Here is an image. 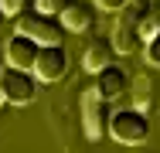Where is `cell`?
Wrapping results in <instances>:
<instances>
[{"label": "cell", "instance_id": "cell-14", "mask_svg": "<svg viewBox=\"0 0 160 153\" xmlns=\"http://www.w3.org/2000/svg\"><path fill=\"white\" fill-rule=\"evenodd\" d=\"M0 7L14 17V14H21V10H24V0H0Z\"/></svg>", "mask_w": 160, "mask_h": 153}, {"label": "cell", "instance_id": "cell-6", "mask_svg": "<svg viewBox=\"0 0 160 153\" xmlns=\"http://www.w3.org/2000/svg\"><path fill=\"white\" fill-rule=\"evenodd\" d=\"M65 72H68V55H65L62 44H41L38 61H34V75L48 85V82H58Z\"/></svg>", "mask_w": 160, "mask_h": 153}, {"label": "cell", "instance_id": "cell-13", "mask_svg": "<svg viewBox=\"0 0 160 153\" xmlns=\"http://www.w3.org/2000/svg\"><path fill=\"white\" fill-rule=\"evenodd\" d=\"M65 3H68V0H34V7L44 10V14H62Z\"/></svg>", "mask_w": 160, "mask_h": 153}, {"label": "cell", "instance_id": "cell-4", "mask_svg": "<svg viewBox=\"0 0 160 153\" xmlns=\"http://www.w3.org/2000/svg\"><path fill=\"white\" fill-rule=\"evenodd\" d=\"M109 136L123 146H140L147 143L150 136V119H147V109H119L112 112V122H109Z\"/></svg>", "mask_w": 160, "mask_h": 153}, {"label": "cell", "instance_id": "cell-3", "mask_svg": "<svg viewBox=\"0 0 160 153\" xmlns=\"http://www.w3.org/2000/svg\"><path fill=\"white\" fill-rule=\"evenodd\" d=\"M109 122H112V109H109V99L92 85V89L82 92V129H85V140L99 143L102 136H109Z\"/></svg>", "mask_w": 160, "mask_h": 153}, {"label": "cell", "instance_id": "cell-7", "mask_svg": "<svg viewBox=\"0 0 160 153\" xmlns=\"http://www.w3.org/2000/svg\"><path fill=\"white\" fill-rule=\"evenodd\" d=\"M38 51H41V41H34L31 34H14L10 41H7V48H3V55H7V65H17V68H31L34 72V61H38Z\"/></svg>", "mask_w": 160, "mask_h": 153}, {"label": "cell", "instance_id": "cell-17", "mask_svg": "<svg viewBox=\"0 0 160 153\" xmlns=\"http://www.w3.org/2000/svg\"><path fill=\"white\" fill-rule=\"evenodd\" d=\"M3 17H7V10H3V7H0V24H3Z\"/></svg>", "mask_w": 160, "mask_h": 153}, {"label": "cell", "instance_id": "cell-1", "mask_svg": "<svg viewBox=\"0 0 160 153\" xmlns=\"http://www.w3.org/2000/svg\"><path fill=\"white\" fill-rule=\"evenodd\" d=\"M14 27L21 31V34H31L34 41H41V44H62L68 27L62 24V17L58 14H44V10H21V14H14Z\"/></svg>", "mask_w": 160, "mask_h": 153}, {"label": "cell", "instance_id": "cell-2", "mask_svg": "<svg viewBox=\"0 0 160 153\" xmlns=\"http://www.w3.org/2000/svg\"><path fill=\"white\" fill-rule=\"evenodd\" d=\"M143 14H147L143 3H129L126 0L119 7V21H116V31H112V44H116L119 55H133V51H140L147 44V37H143Z\"/></svg>", "mask_w": 160, "mask_h": 153}, {"label": "cell", "instance_id": "cell-5", "mask_svg": "<svg viewBox=\"0 0 160 153\" xmlns=\"http://www.w3.org/2000/svg\"><path fill=\"white\" fill-rule=\"evenodd\" d=\"M0 82H3V92H7V102L10 106H28V102H34L38 85H41V78L34 75L31 68H17V65H7L3 75H0Z\"/></svg>", "mask_w": 160, "mask_h": 153}, {"label": "cell", "instance_id": "cell-10", "mask_svg": "<svg viewBox=\"0 0 160 153\" xmlns=\"http://www.w3.org/2000/svg\"><path fill=\"white\" fill-rule=\"evenodd\" d=\"M96 89L112 102V99H119L123 92H126V72L119 68V65H106L102 72H96Z\"/></svg>", "mask_w": 160, "mask_h": 153}, {"label": "cell", "instance_id": "cell-12", "mask_svg": "<svg viewBox=\"0 0 160 153\" xmlns=\"http://www.w3.org/2000/svg\"><path fill=\"white\" fill-rule=\"evenodd\" d=\"M143 51H147V61H150V65H160V31L143 44Z\"/></svg>", "mask_w": 160, "mask_h": 153}, {"label": "cell", "instance_id": "cell-8", "mask_svg": "<svg viewBox=\"0 0 160 153\" xmlns=\"http://www.w3.org/2000/svg\"><path fill=\"white\" fill-rule=\"evenodd\" d=\"M58 17H62V24L72 34H85L96 24V3H89V0H68Z\"/></svg>", "mask_w": 160, "mask_h": 153}, {"label": "cell", "instance_id": "cell-9", "mask_svg": "<svg viewBox=\"0 0 160 153\" xmlns=\"http://www.w3.org/2000/svg\"><path fill=\"white\" fill-rule=\"evenodd\" d=\"M116 58V44L109 41V37H96V41H89V48H85V55H82V65H85V72H102L106 65H112Z\"/></svg>", "mask_w": 160, "mask_h": 153}, {"label": "cell", "instance_id": "cell-15", "mask_svg": "<svg viewBox=\"0 0 160 153\" xmlns=\"http://www.w3.org/2000/svg\"><path fill=\"white\" fill-rule=\"evenodd\" d=\"M123 3H126V0H96V7H99V10H119Z\"/></svg>", "mask_w": 160, "mask_h": 153}, {"label": "cell", "instance_id": "cell-11", "mask_svg": "<svg viewBox=\"0 0 160 153\" xmlns=\"http://www.w3.org/2000/svg\"><path fill=\"white\" fill-rule=\"evenodd\" d=\"M133 99H136V109H150L153 92H150V82H147V78H136V82H133Z\"/></svg>", "mask_w": 160, "mask_h": 153}, {"label": "cell", "instance_id": "cell-16", "mask_svg": "<svg viewBox=\"0 0 160 153\" xmlns=\"http://www.w3.org/2000/svg\"><path fill=\"white\" fill-rule=\"evenodd\" d=\"M7 102V92H3V82H0V106Z\"/></svg>", "mask_w": 160, "mask_h": 153}]
</instances>
